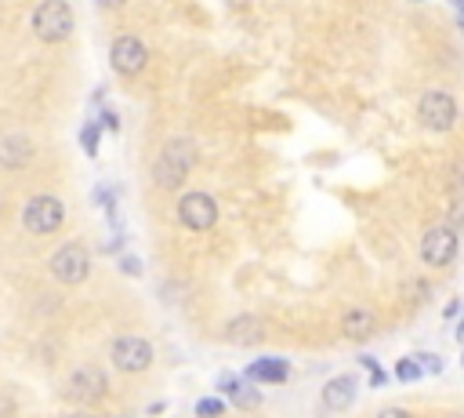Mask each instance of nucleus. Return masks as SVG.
Returning <instances> with one entry per match:
<instances>
[{
  "label": "nucleus",
  "instance_id": "nucleus-1",
  "mask_svg": "<svg viewBox=\"0 0 464 418\" xmlns=\"http://www.w3.org/2000/svg\"><path fill=\"white\" fill-rule=\"evenodd\" d=\"M193 164H197V146L189 138H174L160 149V156L153 164V179L160 190H178L185 182V175L193 172Z\"/></svg>",
  "mask_w": 464,
  "mask_h": 418
},
{
  "label": "nucleus",
  "instance_id": "nucleus-2",
  "mask_svg": "<svg viewBox=\"0 0 464 418\" xmlns=\"http://www.w3.org/2000/svg\"><path fill=\"white\" fill-rule=\"evenodd\" d=\"M33 33L44 44H62L73 33V8L66 0H44V4L33 12Z\"/></svg>",
  "mask_w": 464,
  "mask_h": 418
},
{
  "label": "nucleus",
  "instance_id": "nucleus-3",
  "mask_svg": "<svg viewBox=\"0 0 464 418\" xmlns=\"http://www.w3.org/2000/svg\"><path fill=\"white\" fill-rule=\"evenodd\" d=\"M417 120L425 131H435V135L450 131L457 124V99L450 92H439V88L425 92L417 102Z\"/></svg>",
  "mask_w": 464,
  "mask_h": 418
},
{
  "label": "nucleus",
  "instance_id": "nucleus-4",
  "mask_svg": "<svg viewBox=\"0 0 464 418\" xmlns=\"http://www.w3.org/2000/svg\"><path fill=\"white\" fill-rule=\"evenodd\" d=\"M66 222V204L58 200V197H33L26 208H22V226L30 229V233H37V236H48V233H55L58 226Z\"/></svg>",
  "mask_w": 464,
  "mask_h": 418
},
{
  "label": "nucleus",
  "instance_id": "nucleus-5",
  "mask_svg": "<svg viewBox=\"0 0 464 418\" xmlns=\"http://www.w3.org/2000/svg\"><path fill=\"white\" fill-rule=\"evenodd\" d=\"M457 259V229L453 226H432L421 240V262L432 270H442Z\"/></svg>",
  "mask_w": 464,
  "mask_h": 418
},
{
  "label": "nucleus",
  "instance_id": "nucleus-6",
  "mask_svg": "<svg viewBox=\"0 0 464 418\" xmlns=\"http://www.w3.org/2000/svg\"><path fill=\"white\" fill-rule=\"evenodd\" d=\"M109 357H113V364L120 371L138 375V371H145L153 364V342L142 339V334H120V339L113 342V350H109Z\"/></svg>",
  "mask_w": 464,
  "mask_h": 418
},
{
  "label": "nucleus",
  "instance_id": "nucleus-7",
  "mask_svg": "<svg viewBox=\"0 0 464 418\" xmlns=\"http://www.w3.org/2000/svg\"><path fill=\"white\" fill-rule=\"evenodd\" d=\"M106 389H109L106 371H102V368H95V364L76 368V371L69 375V382H66V396H69L73 404H95V400H102V396H106Z\"/></svg>",
  "mask_w": 464,
  "mask_h": 418
},
{
  "label": "nucleus",
  "instance_id": "nucleus-8",
  "mask_svg": "<svg viewBox=\"0 0 464 418\" xmlns=\"http://www.w3.org/2000/svg\"><path fill=\"white\" fill-rule=\"evenodd\" d=\"M51 273H55V280H62V284H80V280H87V273H91L87 247H80V244H62L55 255H51Z\"/></svg>",
  "mask_w": 464,
  "mask_h": 418
},
{
  "label": "nucleus",
  "instance_id": "nucleus-9",
  "mask_svg": "<svg viewBox=\"0 0 464 418\" xmlns=\"http://www.w3.org/2000/svg\"><path fill=\"white\" fill-rule=\"evenodd\" d=\"M178 218L189 226V229H211L214 222H218V204L207 197V193H185L181 200H178Z\"/></svg>",
  "mask_w": 464,
  "mask_h": 418
},
{
  "label": "nucleus",
  "instance_id": "nucleus-10",
  "mask_svg": "<svg viewBox=\"0 0 464 418\" xmlns=\"http://www.w3.org/2000/svg\"><path fill=\"white\" fill-rule=\"evenodd\" d=\"M145 58H149V51H145V44H142L138 37H117V40H113L109 62H113V69H117L120 76L142 73V69H145Z\"/></svg>",
  "mask_w": 464,
  "mask_h": 418
},
{
  "label": "nucleus",
  "instance_id": "nucleus-11",
  "mask_svg": "<svg viewBox=\"0 0 464 418\" xmlns=\"http://www.w3.org/2000/svg\"><path fill=\"white\" fill-rule=\"evenodd\" d=\"M374 327H378V316L370 313V309H363V306H352V309H345V316H341V334H345V339H352V342L370 339V334H374Z\"/></svg>",
  "mask_w": 464,
  "mask_h": 418
},
{
  "label": "nucleus",
  "instance_id": "nucleus-12",
  "mask_svg": "<svg viewBox=\"0 0 464 418\" xmlns=\"http://www.w3.org/2000/svg\"><path fill=\"white\" fill-rule=\"evenodd\" d=\"M33 156V142L26 135H4L0 138V167H26Z\"/></svg>",
  "mask_w": 464,
  "mask_h": 418
},
{
  "label": "nucleus",
  "instance_id": "nucleus-13",
  "mask_svg": "<svg viewBox=\"0 0 464 418\" xmlns=\"http://www.w3.org/2000/svg\"><path fill=\"white\" fill-rule=\"evenodd\" d=\"M225 334H229V342L254 346V342H261V339H265V324H261L258 316H236V320L225 327Z\"/></svg>",
  "mask_w": 464,
  "mask_h": 418
},
{
  "label": "nucleus",
  "instance_id": "nucleus-14",
  "mask_svg": "<svg viewBox=\"0 0 464 418\" xmlns=\"http://www.w3.org/2000/svg\"><path fill=\"white\" fill-rule=\"evenodd\" d=\"M352 396H355V378H352V375H337V378H330V382L323 386V404H327L330 411L348 407Z\"/></svg>",
  "mask_w": 464,
  "mask_h": 418
},
{
  "label": "nucleus",
  "instance_id": "nucleus-15",
  "mask_svg": "<svg viewBox=\"0 0 464 418\" xmlns=\"http://www.w3.org/2000/svg\"><path fill=\"white\" fill-rule=\"evenodd\" d=\"M287 375H291V364L280 357H261L247 368V378L254 382H287Z\"/></svg>",
  "mask_w": 464,
  "mask_h": 418
},
{
  "label": "nucleus",
  "instance_id": "nucleus-16",
  "mask_svg": "<svg viewBox=\"0 0 464 418\" xmlns=\"http://www.w3.org/2000/svg\"><path fill=\"white\" fill-rule=\"evenodd\" d=\"M218 386H222V393H229V400H232L236 407H243V411H250V407H258V404H261V393H258L254 386H247V382L232 378V375H222V378H218Z\"/></svg>",
  "mask_w": 464,
  "mask_h": 418
},
{
  "label": "nucleus",
  "instance_id": "nucleus-17",
  "mask_svg": "<svg viewBox=\"0 0 464 418\" xmlns=\"http://www.w3.org/2000/svg\"><path fill=\"white\" fill-rule=\"evenodd\" d=\"M396 378H399V382H417V378H421V364H417L414 357H403V360L396 364Z\"/></svg>",
  "mask_w": 464,
  "mask_h": 418
},
{
  "label": "nucleus",
  "instance_id": "nucleus-18",
  "mask_svg": "<svg viewBox=\"0 0 464 418\" xmlns=\"http://www.w3.org/2000/svg\"><path fill=\"white\" fill-rule=\"evenodd\" d=\"M222 411H225L222 400H200V404H197V414H200V418H218Z\"/></svg>",
  "mask_w": 464,
  "mask_h": 418
},
{
  "label": "nucleus",
  "instance_id": "nucleus-19",
  "mask_svg": "<svg viewBox=\"0 0 464 418\" xmlns=\"http://www.w3.org/2000/svg\"><path fill=\"white\" fill-rule=\"evenodd\" d=\"M80 142H83L87 153H95V149H99V124H87L83 135H80Z\"/></svg>",
  "mask_w": 464,
  "mask_h": 418
},
{
  "label": "nucleus",
  "instance_id": "nucleus-20",
  "mask_svg": "<svg viewBox=\"0 0 464 418\" xmlns=\"http://www.w3.org/2000/svg\"><path fill=\"white\" fill-rule=\"evenodd\" d=\"M450 222H453V229H464V197L450 204Z\"/></svg>",
  "mask_w": 464,
  "mask_h": 418
},
{
  "label": "nucleus",
  "instance_id": "nucleus-21",
  "mask_svg": "<svg viewBox=\"0 0 464 418\" xmlns=\"http://www.w3.org/2000/svg\"><path fill=\"white\" fill-rule=\"evenodd\" d=\"M417 364H425V371H442V360H439V357H432V353L417 357Z\"/></svg>",
  "mask_w": 464,
  "mask_h": 418
},
{
  "label": "nucleus",
  "instance_id": "nucleus-22",
  "mask_svg": "<svg viewBox=\"0 0 464 418\" xmlns=\"http://www.w3.org/2000/svg\"><path fill=\"white\" fill-rule=\"evenodd\" d=\"M378 418H414V414H410V411H403V407H385Z\"/></svg>",
  "mask_w": 464,
  "mask_h": 418
},
{
  "label": "nucleus",
  "instance_id": "nucleus-23",
  "mask_svg": "<svg viewBox=\"0 0 464 418\" xmlns=\"http://www.w3.org/2000/svg\"><path fill=\"white\" fill-rule=\"evenodd\" d=\"M102 120H106L109 131H120V117H117V113H102Z\"/></svg>",
  "mask_w": 464,
  "mask_h": 418
},
{
  "label": "nucleus",
  "instance_id": "nucleus-24",
  "mask_svg": "<svg viewBox=\"0 0 464 418\" xmlns=\"http://www.w3.org/2000/svg\"><path fill=\"white\" fill-rule=\"evenodd\" d=\"M124 4H127V0H99V8H106V12H117Z\"/></svg>",
  "mask_w": 464,
  "mask_h": 418
},
{
  "label": "nucleus",
  "instance_id": "nucleus-25",
  "mask_svg": "<svg viewBox=\"0 0 464 418\" xmlns=\"http://www.w3.org/2000/svg\"><path fill=\"white\" fill-rule=\"evenodd\" d=\"M8 414H12V400L0 396V418H8Z\"/></svg>",
  "mask_w": 464,
  "mask_h": 418
},
{
  "label": "nucleus",
  "instance_id": "nucleus-26",
  "mask_svg": "<svg viewBox=\"0 0 464 418\" xmlns=\"http://www.w3.org/2000/svg\"><path fill=\"white\" fill-rule=\"evenodd\" d=\"M453 316H457V302H450V306L442 309V320H453Z\"/></svg>",
  "mask_w": 464,
  "mask_h": 418
},
{
  "label": "nucleus",
  "instance_id": "nucleus-27",
  "mask_svg": "<svg viewBox=\"0 0 464 418\" xmlns=\"http://www.w3.org/2000/svg\"><path fill=\"white\" fill-rule=\"evenodd\" d=\"M124 273H138V262L135 259H124Z\"/></svg>",
  "mask_w": 464,
  "mask_h": 418
},
{
  "label": "nucleus",
  "instance_id": "nucleus-28",
  "mask_svg": "<svg viewBox=\"0 0 464 418\" xmlns=\"http://www.w3.org/2000/svg\"><path fill=\"white\" fill-rule=\"evenodd\" d=\"M73 418H99V414H73Z\"/></svg>",
  "mask_w": 464,
  "mask_h": 418
},
{
  "label": "nucleus",
  "instance_id": "nucleus-29",
  "mask_svg": "<svg viewBox=\"0 0 464 418\" xmlns=\"http://www.w3.org/2000/svg\"><path fill=\"white\" fill-rule=\"evenodd\" d=\"M460 339H464V324H460Z\"/></svg>",
  "mask_w": 464,
  "mask_h": 418
},
{
  "label": "nucleus",
  "instance_id": "nucleus-30",
  "mask_svg": "<svg viewBox=\"0 0 464 418\" xmlns=\"http://www.w3.org/2000/svg\"><path fill=\"white\" fill-rule=\"evenodd\" d=\"M457 418H464V414H457Z\"/></svg>",
  "mask_w": 464,
  "mask_h": 418
}]
</instances>
